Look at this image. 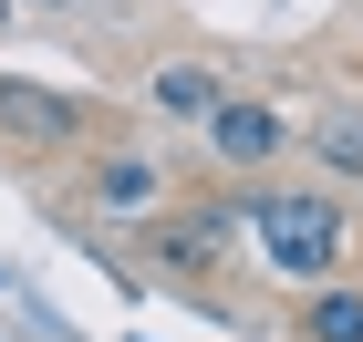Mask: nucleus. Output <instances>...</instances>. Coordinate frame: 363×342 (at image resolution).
<instances>
[{
  "label": "nucleus",
  "mask_w": 363,
  "mask_h": 342,
  "mask_svg": "<svg viewBox=\"0 0 363 342\" xmlns=\"http://www.w3.org/2000/svg\"><path fill=\"white\" fill-rule=\"evenodd\" d=\"M250 228H259V259H270L280 280H333L342 270V207L333 198H311V187H270V198L250 207Z\"/></svg>",
  "instance_id": "obj_1"
},
{
  "label": "nucleus",
  "mask_w": 363,
  "mask_h": 342,
  "mask_svg": "<svg viewBox=\"0 0 363 342\" xmlns=\"http://www.w3.org/2000/svg\"><path fill=\"white\" fill-rule=\"evenodd\" d=\"M73 135H84V104H73V93H52V84H11V73H0V145L52 156V145H73Z\"/></svg>",
  "instance_id": "obj_2"
},
{
  "label": "nucleus",
  "mask_w": 363,
  "mask_h": 342,
  "mask_svg": "<svg viewBox=\"0 0 363 342\" xmlns=\"http://www.w3.org/2000/svg\"><path fill=\"white\" fill-rule=\"evenodd\" d=\"M239 249V218H228V207H177V218H156L145 228V259H156V270H218V259Z\"/></svg>",
  "instance_id": "obj_3"
},
{
  "label": "nucleus",
  "mask_w": 363,
  "mask_h": 342,
  "mask_svg": "<svg viewBox=\"0 0 363 342\" xmlns=\"http://www.w3.org/2000/svg\"><path fill=\"white\" fill-rule=\"evenodd\" d=\"M197 125H208V156H218V166H270L280 145H291V125H280L270 104H250V93H218Z\"/></svg>",
  "instance_id": "obj_4"
},
{
  "label": "nucleus",
  "mask_w": 363,
  "mask_h": 342,
  "mask_svg": "<svg viewBox=\"0 0 363 342\" xmlns=\"http://www.w3.org/2000/svg\"><path fill=\"white\" fill-rule=\"evenodd\" d=\"M301 342H363V290H353V280H311Z\"/></svg>",
  "instance_id": "obj_5"
},
{
  "label": "nucleus",
  "mask_w": 363,
  "mask_h": 342,
  "mask_svg": "<svg viewBox=\"0 0 363 342\" xmlns=\"http://www.w3.org/2000/svg\"><path fill=\"white\" fill-rule=\"evenodd\" d=\"M94 198H104V207H135V218H145V207L167 198V176H156V156H104V166H94Z\"/></svg>",
  "instance_id": "obj_6"
},
{
  "label": "nucleus",
  "mask_w": 363,
  "mask_h": 342,
  "mask_svg": "<svg viewBox=\"0 0 363 342\" xmlns=\"http://www.w3.org/2000/svg\"><path fill=\"white\" fill-rule=\"evenodd\" d=\"M218 104V73H208V62H167V73H156V114H208Z\"/></svg>",
  "instance_id": "obj_7"
},
{
  "label": "nucleus",
  "mask_w": 363,
  "mask_h": 342,
  "mask_svg": "<svg viewBox=\"0 0 363 342\" xmlns=\"http://www.w3.org/2000/svg\"><path fill=\"white\" fill-rule=\"evenodd\" d=\"M311 156H322L333 176H363V114H333V125L311 135Z\"/></svg>",
  "instance_id": "obj_8"
},
{
  "label": "nucleus",
  "mask_w": 363,
  "mask_h": 342,
  "mask_svg": "<svg viewBox=\"0 0 363 342\" xmlns=\"http://www.w3.org/2000/svg\"><path fill=\"white\" fill-rule=\"evenodd\" d=\"M0 21H11V0H0Z\"/></svg>",
  "instance_id": "obj_9"
}]
</instances>
